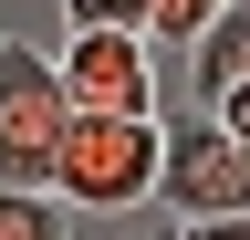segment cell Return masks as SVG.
Returning a JSON list of instances; mask_svg holds the SVG:
<instances>
[{
	"label": "cell",
	"mask_w": 250,
	"mask_h": 240,
	"mask_svg": "<svg viewBox=\"0 0 250 240\" xmlns=\"http://www.w3.org/2000/svg\"><path fill=\"white\" fill-rule=\"evenodd\" d=\"M219 11H240V0H156V42H167V52H198V32Z\"/></svg>",
	"instance_id": "obj_8"
},
{
	"label": "cell",
	"mask_w": 250,
	"mask_h": 240,
	"mask_svg": "<svg viewBox=\"0 0 250 240\" xmlns=\"http://www.w3.org/2000/svg\"><path fill=\"white\" fill-rule=\"evenodd\" d=\"M177 240H250V219H188Z\"/></svg>",
	"instance_id": "obj_9"
},
{
	"label": "cell",
	"mask_w": 250,
	"mask_h": 240,
	"mask_svg": "<svg viewBox=\"0 0 250 240\" xmlns=\"http://www.w3.org/2000/svg\"><path fill=\"white\" fill-rule=\"evenodd\" d=\"M177 219H250V146L219 126V115H167V188Z\"/></svg>",
	"instance_id": "obj_3"
},
{
	"label": "cell",
	"mask_w": 250,
	"mask_h": 240,
	"mask_svg": "<svg viewBox=\"0 0 250 240\" xmlns=\"http://www.w3.org/2000/svg\"><path fill=\"white\" fill-rule=\"evenodd\" d=\"M240 84H250V0H240V11H219L208 32H198V52H188V94H198V115L229 105Z\"/></svg>",
	"instance_id": "obj_5"
},
{
	"label": "cell",
	"mask_w": 250,
	"mask_h": 240,
	"mask_svg": "<svg viewBox=\"0 0 250 240\" xmlns=\"http://www.w3.org/2000/svg\"><path fill=\"white\" fill-rule=\"evenodd\" d=\"M167 188V115H73V146H62V209H94V219H125Z\"/></svg>",
	"instance_id": "obj_2"
},
{
	"label": "cell",
	"mask_w": 250,
	"mask_h": 240,
	"mask_svg": "<svg viewBox=\"0 0 250 240\" xmlns=\"http://www.w3.org/2000/svg\"><path fill=\"white\" fill-rule=\"evenodd\" d=\"M73 32H146L156 42V0H62Z\"/></svg>",
	"instance_id": "obj_7"
},
{
	"label": "cell",
	"mask_w": 250,
	"mask_h": 240,
	"mask_svg": "<svg viewBox=\"0 0 250 240\" xmlns=\"http://www.w3.org/2000/svg\"><path fill=\"white\" fill-rule=\"evenodd\" d=\"M62 84H73V115H156V42L146 32H73Z\"/></svg>",
	"instance_id": "obj_4"
},
{
	"label": "cell",
	"mask_w": 250,
	"mask_h": 240,
	"mask_svg": "<svg viewBox=\"0 0 250 240\" xmlns=\"http://www.w3.org/2000/svg\"><path fill=\"white\" fill-rule=\"evenodd\" d=\"M0 240H73V230H62V198H42V188H0Z\"/></svg>",
	"instance_id": "obj_6"
},
{
	"label": "cell",
	"mask_w": 250,
	"mask_h": 240,
	"mask_svg": "<svg viewBox=\"0 0 250 240\" xmlns=\"http://www.w3.org/2000/svg\"><path fill=\"white\" fill-rule=\"evenodd\" d=\"M62 146H73V84L42 42L0 32V188H62Z\"/></svg>",
	"instance_id": "obj_1"
}]
</instances>
